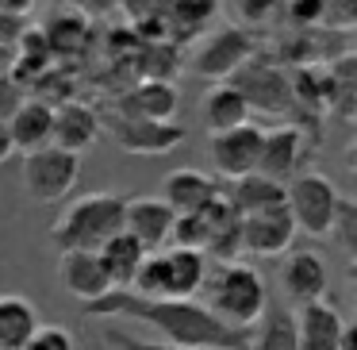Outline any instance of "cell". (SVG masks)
Instances as JSON below:
<instances>
[{
    "instance_id": "1",
    "label": "cell",
    "mask_w": 357,
    "mask_h": 350,
    "mask_svg": "<svg viewBox=\"0 0 357 350\" xmlns=\"http://www.w3.org/2000/svg\"><path fill=\"white\" fill-rule=\"evenodd\" d=\"M89 316H127L154 327L173 350H250V331L219 323L200 300H142L135 293H108L85 304Z\"/></svg>"
},
{
    "instance_id": "2",
    "label": "cell",
    "mask_w": 357,
    "mask_h": 350,
    "mask_svg": "<svg viewBox=\"0 0 357 350\" xmlns=\"http://www.w3.org/2000/svg\"><path fill=\"white\" fill-rule=\"evenodd\" d=\"M204 289H208L204 308L234 331H254V323L269 308V289L261 273L246 262H219L215 273H208Z\"/></svg>"
},
{
    "instance_id": "3",
    "label": "cell",
    "mask_w": 357,
    "mask_h": 350,
    "mask_svg": "<svg viewBox=\"0 0 357 350\" xmlns=\"http://www.w3.org/2000/svg\"><path fill=\"white\" fill-rule=\"evenodd\" d=\"M123 200L119 193H81L62 208L50 227L58 250H100L112 235L123 231Z\"/></svg>"
},
{
    "instance_id": "4",
    "label": "cell",
    "mask_w": 357,
    "mask_h": 350,
    "mask_svg": "<svg viewBox=\"0 0 357 350\" xmlns=\"http://www.w3.org/2000/svg\"><path fill=\"white\" fill-rule=\"evenodd\" d=\"M208 281V254L188 247H162L146 254L131 293L142 300H196Z\"/></svg>"
},
{
    "instance_id": "5",
    "label": "cell",
    "mask_w": 357,
    "mask_h": 350,
    "mask_svg": "<svg viewBox=\"0 0 357 350\" xmlns=\"http://www.w3.org/2000/svg\"><path fill=\"white\" fill-rule=\"evenodd\" d=\"M338 200H342V193L334 189V181L323 177V173H311V170L296 173L292 185H284V208H288V216H292L296 231L311 235V239L331 235Z\"/></svg>"
},
{
    "instance_id": "6",
    "label": "cell",
    "mask_w": 357,
    "mask_h": 350,
    "mask_svg": "<svg viewBox=\"0 0 357 350\" xmlns=\"http://www.w3.org/2000/svg\"><path fill=\"white\" fill-rule=\"evenodd\" d=\"M254 50H257V39L250 27H238V24L215 27L211 35L200 39V47L192 50V62L188 66H192L196 78H208L215 85H223V81H231L254 58Z\"/></svg>"
},
{
    "instance_id": "7",
    "label": "cell",
    "mask_w": 357,
    "mask_h": 350,
    "mask_svg": "<svg viewBox=\"0 0 357 350\" xmlns=\"http://www.w3.org/2000/svg\"><path fill=\"white\" fill-rule=\"evenodd\" d=\"M81 181V158L66 154L58 147H43L24 154V193L35 204H58L77 189Z\"/></svg>"
},
{
    "instance_id": "8",
    "label": "cell",
    "mask_w": 357,
    "mask_h": 350,
    "mask_svg": "<svg viewBox=\"0 0 357 350\" xmlns=\"http://www.w3.org/2000/svg\"><path fill=\"white\" fill-rule=\"evenodd\" d=\"M231 85L242 93L250 112H265V116H284L296 108L292 96V78L280 66L265 62V58H250L238 73L231 78Z\"/></svg>"
},
{
    "instance_id": "9",
    "label": "cell",
    "mask_w": 357,
    "mask_h": 350,
    "mask_svg": "<svg viewBox=\"0 0 357 350\" xmlns=\"http://www.w3.org/2000/svg\"><path fill=\"white\" fill-rule=\"evenodd\" d=\"M100 131L127 154H169L173 147L188 139V131L173 119V124H158V119H135L112 112L108 119H100Z\"/></svg>"
},
{
    "instance_id": "10",
    "label": "cell",
    "mask_w": 357,
    "mask_h": 350,
    "mask_svg": "<svg viewBox=\"0 0 357 350\" xmlns=\"http://www.w3.org/2000/svg\"><path fill=\"white\" fill-rule=\"evenodd\" d=\"M261 127L250 119V124H238L231 131H219L208 139V154H211V166H215L219 177L227 181H238V177H250L257 173V158H261Z\"/></svg>"
},
{
    "instance_id": "11",
    "label": "cell",
    "mask_w": 357,
    "mask_h": 350,
    "mask_svg": "<svg viewBox=\"0 0 357 350\" xmlns=\"http://www.w3.org/2000/svg\"><path fill=\"white\" fill-rule=\"evenodd\" d=\"M280 293H284L288 308L326 300V293H331L326 258L315 254V250H288L284 262H280Z\"/></svg>"
},
{
    "instance_id": "12",
    "label": "cell",
    "mask_w": 357,
    "mask_h": 350,
    "mask_svg": "<svg viewBox=\"0 0 357 350\" xmlns=\"http://www.w3.org/2000/svg\"><path fill=\"white\" fill-rule=\"evenodd\" d=\"M173 208L162 200V196H127L123 200V231L139 242L146 254L169 247V235H173Z\"/></svg>"
},
{
    "instance_id": "13",
    "label": "cell",
    "mask_w": 357,
    "mask_h": 350,
    "mask_svg": "<svg viewBox=\"0 0 357 350\" xmlns=\"http://www.w3.org/2000/svg\"><path fill=\"white\" fill-rule=\"evenodd\" d=\"M303 162H307V135L300 127L284 124L261 135V158H257V173L261 177L284 185L296 173H303Z\"/></svg>"
},
{
    "instance_id": "14",
    "label": "cell",
    "mask_w": 357,
    "mask_h": 350,
    "mask_svg": "<svg viewBox=\"0 0 357 350\" xmlns=\"http://www.w3.org/2000/svg\"><path fill=\"white\" fill-rule=\"evenodd\" d=\"M292 239H296V224L284 204L254 212V216H242V250H250V254H257V258L288 254Z\"/></svg>"
},
{
    "instance_id": "15",
    "label": "cell",
    "mask_w": 357,
    "mask_h": 350,
    "mask_svg": "<svg viewBox=\"0 0 357 350\" xmlns=\"http://www.w3.org/2000/svg\"><path fill=\"white\" fill-rule=\"evenodd\" d=\"M100 112L89 108L81 101L54 104V131H50V147L66 150V154H85L100 143Z\"/></svg>"
},
{
    "instance_id": "16",
    "label": "cell",
    "mask_w": 357,
    "mask_h": 350,
    "mask_svg": "<svg viewBox=\"0 0 357 350\" xmlns=\"http://www.w3.org/2000/svg\"><path fill=\"white\" fill-rule=\"evenodd\" d=\"M181 108V89L165 78H142L135 89H127L116 101L119 116H135V119H158V124H173Z\"/></svg>"
},
{
    "instance_id": "17",
    "label": "cell",
    "mask_w": 357,
    "mask_h": 350,
    "mask_svg": "<svg viewBox=\"0 0 357 350\" xmlns=\"http://www.w3.org/2000/svg\"><path fill=\"white\" fill-rule=\"evenodd\" d=\"M58 281L81 304H96L100 296L112 293V281L104 273L96 250H62L58 254Z\"/></svg>"
},
{
    "instance_id": "18",
    "label": "cell",
    "mask_w": 357,
    "mask_h": 350,
    "mask_svg": "<svg viewBox=\"0 0 357 350\" xmlns=\"http://www.w3.org/2000/svg\"><path fill=\"white\" fill-rule=\"evenodd\" d=\"M219 196H223V185L211 173L188 170V166L165 173V181H162V200L173 208V216H196L208 204H215Z\"/></svg>"
},
{
    "instance_id": "19",
    "label": "cell",
    "mask_w": 357,
    "mask_h": 350,
    "mask_svg": "<svg viewBox=\"0 0 357 350\" xmlns=\"http://www.w3.org/2000/svg\"><path fill=\"white\" fill-rule=\"evenodd\" d=\"M296 319V350H338L346 335V319L331 300L292 308Z\"/></svg>"
},
{
    "instance_id": "20",
    "label": "cell",
    "mask_w": 357,
    "mask_h": 350,
    "mask_svg": "<svg viewBox=\"0 0 357 350\" xmlns=\"http://www.w3.org/2000/svg\"><path fill=\"white\" fill-rule=\"evenodd\" d=\"M4 127H8L12 150H24V154H31V150L50 147V131H54V104L31 96V101L20 104L16 116H12Z\"/></svg>"
},
{
    "instance_id": "21",
    "label": "cell",
    "mask_w": 357,
    "mask_h": 350,
    "mask_svg": "<svg viewBox=\"0 0 357 350\" xmlns=\"http://www.w3.org/2000/svg\"><path fill=\"white\" fill-rule=\"evenodd\" d=\"M96 258H100L104 273H108V281H112V293H131L135 277H139L142 262H146V250H142L127 231H119L96 250Z\"/></svg>"
},
{
    "instance_id": "22",
    "label": "cell",
    "mask_w": 357,
    "mask_h": 350,
    "mask_svg": "<svg viewBox=\"0 0 357 350\" xmlns=\"http://www.w3.org/2000/svg\"><path fill=\"white\" fill-rule=\"evenodd\" d=\"M39 327V308L20 293H0V350H24Z\"/></svg>"
},
{
    "instance_id": "23",
    "label": "cell",
    "mask_w": 357,
    "mask_h": 350,
    "mask_svg": "<svg viewBox=\"0 0 357 350\" xmlns=\"http://www.w3.org/2000/svg\"><path fill=\"white\" fill-rule=\"evenodd\" d=\"M223 200L238 216H254V212H265V208H280L284 204V185L261 177V173H250V177L231 181V189H223Z\"/></svg>"
},
{
    "instance_id": "24",
    "label": "cell",
    "mask_w": 357,
    "mask_h": 350,
    "mask_svg": "<svg viewBox=\"0 0 357 350\" xmlns=\"http://www.w3.org/2000/svg\"><path fill=\"white\" fill-rule=\"evenodd\" d=\"M200 116H204V124H208L211 135L231 131V127H238V124H250V108H246L242 93L231 85V81H223V85H215V89L204 93Z\"/></svg>"
},
{
    "instance_id": "25",
    "label": "cell",
    "mask_w": 357,
    "mask_h": 350,
    "mask_svg": "<svg viewBox=\"0 0 357 350\" xmlns=\"http://www.w3.org/2000/svg\"><path fill=\"white\" fill-rule=\"evenodd\" d=\"M250 350H296V319L288 304H269L250 331Z\"/></svg>"
},
{
    "instance_id": "26",
    "label": "cell",
    "mask_w": 357,
    "mask_h": 350,
    "mask_svg": "<svg viewBox=\"0 0 357 350\" xmlns=\"http://www.w3.org/2000/svg\"><path fill=\"white\" fill-rule=\"evenodd\" d=\"M331 235L338 239V247L346 250L349 258H354V250H357V204L349 200V196H342V200H338V212H334Z\"/></svg>"
},
{
    "instance_id": "27",
    "label": "cell",
    "mask_w": 357,
    "mask_h": 350,
    "mask_svg": "<svg viewBox=\"0 0 357 350\" xmlns=\"http://www.w3.org/2000/svg\"><path fill=\"white\" fill-rule=\"evenodd\" d=\"M24 350H77V342H73L70 327H62V323H39V327H35V335L27 339Z\"/></svg>"
},
{
    "instance_id": "28",
    "label": "cell",
    "mask_w": 357,
    "mask_h": 350,
    "mask_svg": "<svg viewBox=\"0 0 357 350\" xmlns=\"http://www.w3.org/2000/svg\"><path fill=\"white\" fill-rule=\"evenodd\" d=\"M104 347L108 350H173L158 339H142V335L123 331V327H108V331H104Z\"/></svg>"
},
{
    "instance_id": "29",
    "label": "cell",
    "mask_w": 357,
    "mask_h": 350,
    "mask_svg": "<svg viewBox=\"0 0 357 350\" xmlns=\"http://www.w3.org/2000/svg\"><path fill=\"white\" fill-rule=\"evenodd\" d=\"M24 101H27V89L12 73H0V124H8Z\"/></svg>"
},
{
    "instance_id": "30",
    "label": "cell",
    "mask_w": 357,
    "mask_h": 350,
    "mask_svg": "<svg viewBox=\"0 0 357 350\" xmlns=\"http://www.w3.org/2000/svg\"><path fill=\"white\" fill-rule=\"evenodd\" d=\"M27 31H31V27H27L24 16H4V12H0V50H16Z\"/></svg>"
},
{
    "instance_id": "31",
    "label": "cell",
    "mask_w": 357,
    "mask_h": 350,
    "mask_svg": "<svg viewBox=\"0 0 357 350\" xmlns=\"http://www.w3.org/2000/svg\"><path fill=\"white\" fill-rule=\"evenodd\" d=\"M31 8H35V0H0V12L4 16H31Z\"/></svg>"
},
{
    "instance_id": "32",
    "label": "cell",
    "mask_w": 357,
    "mask_h": 350,
    "mask_svg": "<svg viewBox=\"0 0 357 350\" xmlns=\"http://www.w3.org/2000/svg\"><path fill=\"white\" fill-rule=\"evenodd\" d=\"M12 154H16V150H12V139H8V127L0 124V166L8 162Z\"/></svg>"
},
{
    "instance_id": "33",
    "label": "cell",
    "mask_w": 357,
    "mask_h": 350,
    "mask_svg": "<svg viewBox=\"0 0 357 350\" xmlns=\"http://www.w3.org/2000/svg\"><path fill=\"white\" fill-rule=\"evenodd\" d=\"M12 62H16V50H0V73H12Z\"/></svg>"
},
{
    "instance_id": "34",
    "label": "cell",
    "mask_w": 357,
    "mask_h": 350,
    "mask_svg": "<svg viewBox=\"0 0 357 350\" xmlns=\"http://www.w3.org/2000/svg\"><path fill=\"white\" fill-rule=\"evenodd\" d=\"M0 219H4V212H0Z\"/></svg>"
}]
</instances>
